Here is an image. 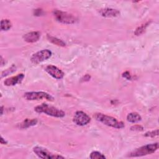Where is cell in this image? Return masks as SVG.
Instances as JSON below:
<instances>
[{"label": "cell", "instance_id": "obj_1", "mask_svg": "<svg viewBox=\"0 0 159 159\" xmlns=\"http://www.w3.org/2000/svg\"><path fill=\"white\" fill-rule=\"evenodd\" d=\"M94 117L98 121L109 127L116 129H122L125 127L124 124L122 121H119L117 119L102 113H96Z\"/></svg>", "mask_w": 159, "mask_h": 159}, {"label": "cell", "instance_id": "obj_2", "mask_svg": "<svg viewBox=\"0 0 159 159\" xmlns=\"http://www.w3.org/2000/svg\"><path fill=\"white\" fill-rule=\"evenodd\" d=\"M34 110L38 113H44L47 115L55 117H63L65 116V112L62 110L45 103L36 106L34 108Z\"/></svg>", "mask_w": 159, "mask_h": 159}, {"label": "cell", "instance_id": "obj_3", "mask_svg": "<svg viewBox=\"0 0 159 159\" xmlns=\"http://www.w3.org/2000/svg\"><path fill=\"white\" fill-rule=\"evenodd\" d=\"M158 148V143H153L147 144L137 148L131 152L127 156L129 157H139L155 153Z\"/></svg>", "mask_w": 159, "mask_h": 159}, {"label": "cell", "instance_id": "obj_4", "mask_svg": "<svg viewBox=\"0 0 159 159\" xmlns=\"http://www.w3.org/2000/svg\"><path fill=\"white\" fill-rule=\"evenodd\" d=\"M53 14L55 19L62 24H71L76 22L77 19L71 14L55 9L53 11Z\"/></svg>", "mask_w": 159, "mask_h": 159}, {"label": "cell", "instance_id": "obj_5", "mask_svg": "<svg viewBox=\"0 0 159 159\" xmlns=\"http://www.w3.org/2000/svg\"><path fill=\"white\" fill-rule=\"evenodd\" d=\"M24 97L25 99L28 101H34V100H42L46 99L47 101H53L54 98L50 94L43 92V91H32L27 92L24 94Z\"/></svg>", "mask_w": 159, "mask_h": 159}, {"label": "cell", "instance_id": "obj_6", "mask_svg": "<svg viewBox=\"0 0 159 159\" xmlns=\"http://www.w3.org/2000/svg\"><path fill=\"white\" fill-rule=\"evenodd\" d=\"M52 55V53L50 50H42L33 54L30 58V60L33 63L38 64L50 58Z\"/></svg>", "mask_w": 159, "mask_h": 159}, {"label": "cell", "instance_id": "obj_7", "mask_svg": "<svg viewBox=\"0 0 159 159\" xmlns=\"http://www.w3.org/2000/svg\"><path fill=\"white\" fill-rule=\"evenodd\" d=\"M34 152L40 158L50 159V158H64L63 157L57 154H53L50 153L46 148L42 147L36 146L33 148Z\"/></svg>", "mask_w": 159, "mask_h": 159}, {"label": "cell", "instance_id": "obj_8", "mask_svg": "<svg viewBox=\"0 0 159 159\" xmlns=\"http://www.w3.org/2000/svg\"><path fill=\"white\" fill-rule=\"evenodd\" d=\"M73 121L78 125L83 126L89 123L91 121V118L86 113L81 111H78L75 113Z\"/></svg>", "mask_w": 159, "mask_h": 159}, {"label": "cell", "instance_id": "obj_9", "mask_svg": "<svg viewBox=\"0 0 159 159\" xmlns=\"http://www.w3.org/2000/svg\"><path fill=\"white\" fill-rule=\"evenodd\" d=\"M45 70L50 75L52 76L53 78L57 79V80H60L62 79L64 76V73L60 70L59 69L58 67L52 65H48L45 67Z\"/></svg>", "mask_w": 159, "mask_h": 159}, {"label": "cell", "instance_id": "obj_10", "mask_svg": "<svg viewBox=\"0 0 159 159\" xmlns=\"http://www.w3.org/2000/svg\"><path fill=\"white\" fill-rule=\"evenodd\" d=\"M24 78V75L22 73H20L17 75L16 76H12L10 78H8L6 79L4 81V85L7 86H14L16 84L21 83V81L23 80Z\"/></svg>", "mask_w": 159, "mask_h": 159}, {"label": "cell", "instance_id": "obj_11", "mask_svg": "<svg viewBox=\"0 0 159 159\" xmlns=\"http://www.w3.org/2000/svg\"><path fill=\"white\" fill-rule=\"evenodd\" d=\"M99 14L105 17H114L120 14V11L116 9L113 8H103L99 11Z\"/></svg>", "mask_w": 159, "mask_h": 159}, {"label": "cell", "instance_id": "obj_12", "mask_svg": "<svg viewBox=\"0 0 159 159\" xmlns=\"http://www.w3.org/2000/svg\"><path fill=\"white\" fill-rule=\"evenodd\" d=\"M40 38V33L38 31H33L25 34L23 36L24 40L28 43H34L39 40Z\"/></svg>", "mask_w": 159, "mask_h": 159}, {"label": "cell", "instance_id": "obj_13", "mask_svg": "<svg viewBox=\"0 0 159 159\" xmlns=\"http://www.w3.org/2000/svg\"><path fill=\"white\" fill-rule=\"evenodd\" d=\"M37 123V119H26L20 124H19L18 125V127L20 129H26L36 125Z\"/></svg>", "mask_w": 159, "mask_h": 159}, {"label": "cell", "instance_id": "obj_14", "mask_svg": "<svg viewBox=\"0 0 159 159\" xmlns=\"http://www.w3.org/2000/svg\"><path fill=\"white\" fill-rule=\"evenodd\" d=\"M142 120L140 115L135 112H130L127 116V120L131 123H136Z\"/></svg>", "mask_w": 159, "mask_h": 159}, {"label": "cell", "instance_id": "obj_15", "mask_svg": "<svg viewBox=\"0 0 159 159\" xmlns=\"http://www.w3.org/2000/svg\"><path fill=\"white\" fill-rule=\"evenodd\" d=\"M12 27V23L9 19H2L1 21V30L6 31L9 30Z\"/></svg>", "mask_w": 159, "mask_h": 159}, {"label": "cell", "instance_id": "obj_16", "mask_svg": "<svg viewBox=\"0 0 159 159\" xmlns=\"http://www.w3.org/2000/svg\"><path fill=\"white\" fill-rule=\"evenodd\" d=\"M47 38L48 39V40L50 42H51L52 43L55 44V45H57L58 46H60V47H65V43L62 41L61 40L59 39H57L56 37H52V36H50V35H47Z\"/></svg>", "mask_w": 159, "mask_h": 159}, {"label": "cell", "instance_id": "obj_17", "mask_svg": "<svg viewBox=\"0 0 159 159\" xmlns=\"http://www.w3.org/2000/svg\"><path fill=\"white\" fill-rule=\"evenodd\" d=\"M150 22L148 21V22H145V24H142L141 25L139 26V27L135 29V31L134 34H135L136 35H139L143 34V33L145 32V29H147V26L150 24Z\"/></svg>", "mask_w": 159, "mask_h": 159}, {"label": "cell", "instance_id": "obj_18", "mask_svg": "<svg viewBox=\"0 0 159 159\" xmlns=\"http://www.w3.org/2000/svg\"><path fill=\"white\" fill-rule=\"evenodd\" d=\"M90 158L91 159H103L106 158V157L102 155L101 153L98 151H93L90 153L89 156Z\"/></svg>", "mask_w": 159, "mask_h": 159}, {"label": "cell", "instance_id": "obj_19", "mask_svg": "<svg viewBox=\"0 0 159 159\" xmlns=\"http://www.w3.org/2000/svg\"><path fill=\"white\" fill-rule=\"evenodd\" d=\"M16 70V66L14 65H12L10 68H9L8 69H7L5 71H3L2 72V73H1V78L9 75V74L13 73Z\"/></svg>", "mask_w": 159, "mask_h": 159}, {"label": "cell", "instance_id": "obj_20", "mask_svg": "<svg viewBox=\"0 0 159 159\" xmlns=\"http://www.w3.org/2000/svg\"><path fill=\"white\" fill-rule=\"evenodd\" d=\"M158 135V130L156 129L155 130H152V131H149L146 132L144 134L145 137H154L155 136H157Z\"/></svg>", "mask_w": 159, "mask_h": 159}, {"label": "cell", "instance_id": "obj_21", "mask_svg": "<svg viewBox=\"0 0 159 159\" xmlns=\"http://www.w3.org/2000/svg\"><path fill=\"white\" fill-rule=\"evenodd\" d=\"M130 129H131V130H135V131H142L143 128L141 125H134L130 127Z\"/></svg>", "mask_w": 159, "mask_h": 159}, {"label": "cell", "instance_id": "obj_22", "mask_svg": "<svg viewBox=\"0 0 159 159\" xmlns=\"http://www.w3.org/2000/svg\"><path fill=\"white\" fill-rule=\"evenodd\" d=\"M122 76L124 77L125 78L129 80L131 79V76H130V73H129V71H125V72H124V73L122 74Z\"/></svg>", "mask_w": 159, "mask_h": 159}, {"label": "cell", "instance_id": "obj_23", "mask_svg": "<svg viewBox=\"0 0 159 159\" xmlns=\"http://www.w3.org/2000/svg\"><path fill=\"white\" fill-rule=\"evenodd\" d=\"M0 142L1 144H3V145L7 143V142L6 140H5V139H4L2 136H1V138H0Z\"/></svg>", "mask_w": 159, "mask_h": 159}, {"label": "cell", "instance_id": "obj_24", "mask_svg": "<svg viewBox=\"0 0 159 159\" xmlns=\"http://www.w3.org/2000/svg\"><path fill=\"white\" fill-rule=\"evenodd\" d=\"M0 61H1V66H3V65H4V63H5V60L2 58V56H1V60H0Z\"/></svg>", "mask_w": 159, "mask_h": 159}, {"label": "cell", "instance_id": "obj_25", "mask_svg": "<svg viewBox=\"0 0 159 159\" xmlns=\"http://www.w3.org/2000/svg\"><path fill=\"white\" fill-rule=\"evenodd\" d=\"M3 108H4L3 106H1V115L3 114Z\"/></svg>", "mask_w": 159, "mask_h": 159}]
</instances>
